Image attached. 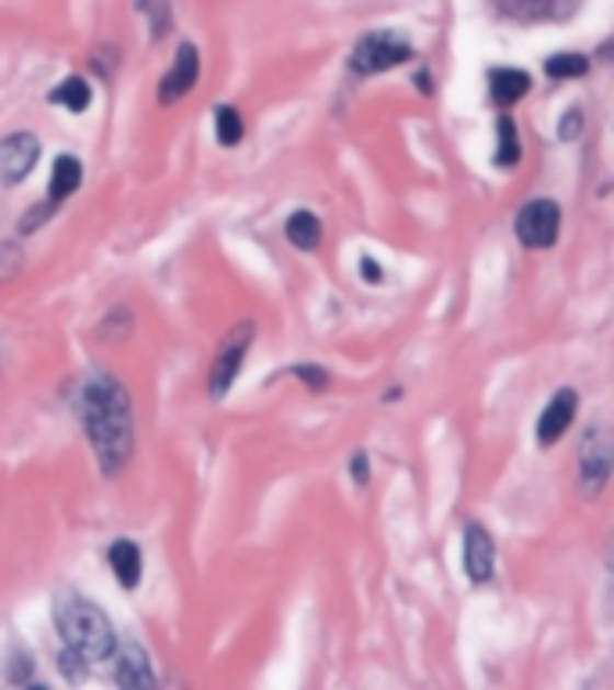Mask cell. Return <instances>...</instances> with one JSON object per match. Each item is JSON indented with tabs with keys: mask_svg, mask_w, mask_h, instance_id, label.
Returning <instances> with one entry per match:
<instances>
[{
	"mask_svg": "<svg viewBox=\"0 0 614 690\" xmlns=\"http://www.w3.org/2000/svg\"><path fill=\"white\" fill-rule=\"evenodd\" d=\"M611 478V439L604 428H590L582 439V489L600 493Z\"/></svg>",
	"mask_w": 614,
	"mask_h": 690,
	"instance_id": "cell-8",
	"label": "cell"
},
{
	"mask_svg": "<svg viewBox=\"0 0 614 690\" xmlns=\"http://www.w3.org/2000/svg\"><path fill=\"white\" fill-rule=\"evenodd\" d=\"M407 58H413L410 44L402 41L399 33H367L363 41L352 47L349 55V65L356 69L360 76H374V72H385V69H396V65H402Z\"/></svg>",
	"mask_w": 614,
	"mask_h": 690,
	"instance_id": "cell-4",
	"label": "cell"
},
{
	"mask_svg": "<svg viewBox=\"0 0 614 690\" xmlns=\"http://www.w3.org/2000/svg\"><path fill=\"white\" fill-rule=\"evenodd\" d=\"M521 159V145H518V129L511 115H500V151H496V162L500 166H518Z\"/></svg>",
	"mask_w": 614,
	"mask_h": 690,
	"instance_id": "cell-19",
	"label": "cell"
},
{
	"mask_svg": "<svg viewBox=\"0 0 614 690\" xmlns=\"http://www.w3.org/2000/svg\"><path fill=\"white\" fill-rule=\"evenodd\" d=\"M216 137H219V145H224V148L241 145V137H245V120H241V112H238V109L224 105V109L216 112Z\"/></svg>",
	"mask_w": 614,
	"mask_h": 690,
	"instance_id": "cell-17",
	"label": "cell"
},
{
	"mask_svg": "<svg viewBox=\"0 0 614 690\" xmlns=\"http://www.w3.org/2000/svg\"><path fill=\"white\" fill-rule=\"evenodd\" d=\"M55 626L61 633V641L69 644V651H76L87 666L94 661H109L115 651V630L109 615L87 601L80 593H61L55 601Z\"/></svg>",
	"mask_w": 614,
	"mask_h": 690,
	"instance_id": "cell-2",
	"label": "cell"
},
{
	"mask_svg": "<svg viewBox=\"0 0 614 690\" xmlns=\"http://www.w3.org/2000/svg\"><path fill=\"white\" fill-rule=\"evenodd\" d=\"M112 655H115V683L120 687H155L151 658L140 644L126 641L120 651H112Z\"/></svg>",
	"mask_w": 614,
	"mask_h": 690,
	"instance_id": "cell-10",
	"label": "cell"
},
{
	"mask_svg": "<svg viewBox=\"0 0 614 690\" xmlns=\"http://www.w3.org/2000/svg\"><path fill=\"white\" fill-rule=\"evenodd\" d=\"M287 241L295 245L298 252H312L320 245V219L312 216V213H295V216H287Z\"/></svg>",
	"mask_w": 614,
	"mask_h": 690,
	"instance_id": "cell-15",
	"label": "cell"
},
{
	"mask_svg": "<svg viewBox=\"0 0 614 690\" xmlns=\"http://www.w3.org/2000/svg\"><path fill=\"white\" fill-rule=\"evenodd\" d=\"M109 565L115 572V579H120V586H126V590H134V586L140 582V546L134 540H115L112 551H109Z\"/></svg>",
	"mask_w": 614,
	"mask_h": 690,
	"instance_id": "cell-13",
	"label": "cell"
},
{
	"mask_svg": "<svg viewBox=\"0 0 614 690\" xmlns=\"http://www.w3.org/2000/svg\"><path fill=\"white\" fill-rule=\"evenodd\" d=\"M198 69H202L198 47H194V44H180L177 47V58H173V69H169L162 76V83H159V101H162V105H173V101L187 98L191 90H194V83H198Z\"/></svg>",
	"mask_w": 614,
	"mask_h": 690,
	"instance_id": "cell-7",
	"label": "cell"
},
{
	"mask_svg": "<svg viewBox=\"0 0 614 690\" xmlns=\"http://www.w3.org/2000/svg\"><path fill=\"white\" fill-rule=\"evenodd\" d=\"M575 410H579V396H575V388H560V393L546 403L543 418H539V442L543 446H554L571 428L575 421Z\"/></svg>",
	"mask_w": 614,
	"mask_h": 690,
	"instance_id": "cell-11",
	"label": "cell"
},
{
	"mask_svg": "<svg viewBox=\"0 0 614 690\" xmlns=\"http://www.w3.org/2000/svg\"><path fill=\"white\" fill-rule=\"evenodd\" d=\"M50 101L55 105H65L69 112H87L90 109V87L80 76H72V80H61L55 90H50Z\"/></svg>",
	"mask_w": 614,
	"mask_h": 690,
	"instance_id": "cell-16",
	"label": "cell"
},
{
	"mask_svg": "<svg viewBox=\"0 0 614 690\" xmlns=\"http://www.w3.org/2000/svg\"><path fill=\"white\" fill-rule=\"evenodd\" d=\"M518 241L525 249H550L560 234V205L554 199H535L514 219Z\"/></svg>",
	"mask_w": 614,
	"mask_h": 690,
	"instance_id": "cell-5",
	"label": "cell"
},
{
	"mask_svg": "<svg viewBox=\"0 0 614 690\" xmlns=\"http://www.w3.org/2000/svg\"><path fill=\"white\" fill-rule=\"evenodd\" d=\"M464 572L471 582H489L496 572V546L492 536L478 522L464 529Z\"/></svg>",
	"mask_w": 614,
	"mask_h": 690,
	"instance_id": "cell-9",
	"label": "cell"
},
{
	"mask_svg": "<svg viewBox=\"0 0 614 690\" xmlns=\"http://www.w3.org/2000/svg\"><path fill=\"white\" fill-rule=\"evenodd\" d=\"M590 72V58L585 55H554L546 58V76H554V80H575V76H585Z\"/></svg>",
	"mask_w": 614,
	"mask_h": 690,
	"instance_id": "cell-18",
	"label": "cell"
},
{
	"mask_svg": "<svg viewBox=\"0 0 614 690\" xmlns=\"http://www.w3.org/2000/svg\"><path fill=\"white\" fill-rule=\"evenodd\" d=\"M252 338H255V324L252 320L234 324L230 335L224 338V346H219L213 367H208V396H213V399H224L230 393L234 377L241 374L248 349H252Z\"/></svg>",
	"mask_w": 614,
	"mask_h": 690,
	"instance_id": "cell-3",
	"label": "cell"
},
{
	"mask_svg": "<svg viewBox=\"0 0 614 690\" xmlns=\"http://www.w3.org/2000/svg\"><path fill=\"white\" fill-rule=\"evenodd\" d=\"M292 374H295V377H303V382H309L312 388H323V385L331 382V374L323 371V367H295Z\"/></svg>",
	"mask_w": 614,
	"mask_h": 690,
	"instance_id": "cell-22",
	"label": "cell"
},
{
	"mask_svg": "<svg viewBox=\"0 0 614 690\" xmlns=\"http://www.w3.org/2000/svg\"><path fill=\"white\" fill-rule=\"evenodd\" d=\"M489 87H492V101L503 109L518 105L521 98L532 90V76L521 69H492L489 72Z\"/></svg>",
	"mask_w": 614,
	"mask_h": 690,
	"instance_id": "cell-12",
	"label": "cell"
},
{
	"mask_svg": "<svg viewBox=\"0 0 614 690\" xmlns=\"http://www.w3.org/2000/svg\"><path fill=\"white\" fill-rule=\"evenodd\" d=\"M363 278H367V281H377V278H382V270H377V267L371 263V259H363Z\"/></svg>",
	"mask_w": 614,
	"mask_h": 690,
	"instance_id": "cell-24",
	"label": "cell"
},
{
	"mask_svg": "<svg viewBox=\"0 0 614 690\" xmlns=\"http://www.w3.org/2000/svg\"><path fill=\"white\" fill-rule=\"evenodd\" d=\"M579 129H582V112H579V109H571V112L565 115V123L557 126V137H560V140H575V137H579Z\"/></svg>",
	"mask_w": 614,
	"mask_h": 690,
	"instance_id": "cell-21",
	"label": "cell"
},
{
	"mask_svg": "<svg viewBox=\"0 0 614 690\" xmlns=\"http://www.w3.org/2000/svg\"><path fill=\"white\" fill-rule=\"evenodd\" d=\"M349 472H352V478L360 482V486H367V478H371V472H367V457H363V453H356V457H352V464H349Z\"/></svg>",
	"mask_w": 614,
	"mask_h": 690,
	"instance_id": "cell-23",
	"label": "cell"
},
{
	"mask_svg": "<svg viewBox=\"0 0 614 690\" xmlns=\"http://www.w3.org/2000/svg\"><path fill=\"white\" fill-rule=\"evenodd\" d=\"M19 270H22V249H19V245L4 241V245H0V284L15 278Z\"/></svg>",
	"mask_w": 614,
	"mask_h": 690,
	"instance_id": "cell-20",
	"label": "cell"
},
{
	"mask_svg": "<svg viewBox=\"0 0 614 690\" xmlns=\"http://www.w3.org/2000/svg\"><path fill=\"white\" fill-rule=\"evenodd\" d=\"M80 180H83V166H80V159H76V155H58V159H55V173H50L47 202H50V205L65 202L76 188H80Z\"/></svg>",
	"mask_w": 614,
	"mask_h": 690,
	"instance_id": "cell-14",
	"label": "cell"
},
{
	"mask_svg": "<svg viewBox=\"0 0 614 690\" xmlns=\"http://www.w3.org/2000/svg\"><path fill=\"white\" fill-rule=\"evenodd\" d=\"M41 159V140L33 134H11L0 140V184H22Z\"/></svg>",
	"mask_w": 614,
	"mask_h": 690,
	"instance_id": "cell-6",
	"label": "cell"
},
{
	"mask_svg": "<svg viewBox=\"0 0 614 690\" xmlns=\"http://www.w3.org/2000/svg\"><path fill=\"white\" fill-rule=\"evenodd\" d=\"M83 428L104 475H120L134 457V407L112 374H94L83 388Z\"/></svg>",
	"mask_w": 614,
	"mask_h": 690,
	"instance_id": "cell-1",
	"label": "cell"
},
{
	"mask_svg": "<svg viewBox=\"0 0 614 690\" xmlns=\"http://www.w3.org/2000/svg\"><path fill=\"white\" fill-rule=\"evenodd\" d=\"M151 4V0H137V8H148Z\"/></svg>",
	"mask_w": 614,
	"mask_h": 690,
	"instance_id": "cell-25",
	"label": "cell"
}]
</instances>
